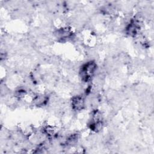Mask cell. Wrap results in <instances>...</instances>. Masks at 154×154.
I'll return each mask as SVG.
<instances>
[{
	"label": "cell",
	"mask_w": 154,
	"mask_h": 154,
	"mask_svg": "<svg viewBox=\"0 0 154 154\" xmlns=\"http://www.w3.org/2000/svg\"><path fill=\"white\" fill-rule=\"evenodd\" d=\"M96 69V64L93 62L90 61L84 64L80 71V75L82 79L85 82L88 81L93 75Z\"/></svg>",
	"instance_id": "1"
},
{
	"label": "cell",
	"mask_w": 154,
	"mask_h": 154,
	"mask_svg": "<svg viewBox=\"0 0 154 154\" xmlns=\"http://www.w3.org/2000/svg\"><path fill=\"white\" fill-rule=\"evenodd\" d=\"M72 105L75 110L82 109L84 105V100L82 96H76L73 97Z\"/></svg>",
	"instance_id": "2"
}]
</instances>
